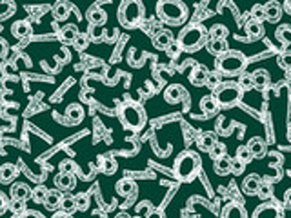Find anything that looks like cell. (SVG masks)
Segmentation results:
<instances>
[{"mask_svg":"<svg viewBox=\"0 0 291 218\" xmlns=\"http://www.w3.org/2000/svg\"><path fill=\"white\" fill-rule=\"evenodd\" d=\"M178 46L182 47V51L195 53L200 47L208 44V30L200 24H190L184 30L178 33Z\"/></svg>","mask_w":291,"mask_h":218,"instance_id":"1","label":"cell"},{"mask_svg":"<svg viewBox=\"0 0 291 218\" xmlns=\"http://www.w3.org/2000/svg\"><path fill=\"white\" fill-rule=\"evenodd\" d=\"M173 171H175V177L180 182H191V180H195V177L200 171V156L195 151H190V149L182 151L177 156V160H175Z\"/></svg>","mask_w":291,"mask_h":218,"instance_id":"2","label":"cell"},{"mask_svg":"<svg viewBox=\"0 0 291 218\" xmlns=\"http://www.w3.org/2000/svg\"><path fill=\"white\" fill-rule=\"evenodd\" d=\"M157 17L169 26H180L188 20V7L178 0H161L157 4Z\"/></svg>","mask_w":291,"mask_h":218,"instance_id":"3","label":"cell"},{"mask_svg":"<svg viewBox=\"0 0 291 218\" xmlns=\"http://www.w3.org/2000/svg\"><path fill=\"white\" fill-rule=\"evenodd\" d=\"M248 65V60L240 51H227L222 57L215 60V67H217V73L219 75H226V77H237V75H242L244 69Z\"/></svg>","mask_w":291,"mask_h":218,"instance_id":"4","label":"cell"},{"mask_svg":"<svg viewBox=\"0 0 291 218\" xmlns=\"http://www.w3.org/2000/svg\"><path fill=\"white\" fill-rule=\"evenodd\" d=\"M119 24L126 30H133L144 18V4L138 0H124L119 6Z\"/></svg>","mask_w":291,"mask_h":218,"instance_id":"5","label":"cell"},{"mask_svg":"<svg viewBox=\"0 0 291 218\" xmlns=\"http://www.w3.org/2000/svg\"><path fill=\"white\" fill-rule=\"evenodd\" d=\"M120 120L131 131H140L146 125V111L137 102H126L120 107Z\"/></svg>","mask_w":291,"mask_h":218,"instance_id":"6","label":"cell"},{"mask_svg":"<svg viewBox=\"0 0 291 218\" xmlns=\"http://www.w3.org/2000/svg\"><path fill=\"white\" fill-rule=\"evenodd\" d=\"M242 89L237 82H222L219 84V88L213 89L215 100L219 102V106L222 107H231L240 102L242 98Z\"/></svg>","mask_w":291,"mask_h":218,"instance_id":"7","label":"cell"},{"mask_svg":"<svg viewBox=\"0 0 291 218\" xmlns=\"http://www.w3.org/2000/svg\"><path fill=\"white\" fill-rule=\"evenodd\" d=\"M253 218H282V207L277 202H264L253 211Z\"/></svg>","mask_w":291,"mask_h":218,"instance_id":"8","label":"cell"},{"mask_svg":"<svg viewBox=\"0 0 291 218\" xmlns=\"http://www.w3.org/2000/svg\"><path fill=\"white\" fill-rule=\"evenodd\" d=\"M55 187L59 191H71L77 186V178L73 173H62L60 171L59 175H55Z\"/></svg>","mask_w":291,"mask_h":218,"instance_id":"9","label":"cell"},{"mask_svg":"<svg viewBox=\"0 0 291 218\" xmlns=\"http://www.w3.org/2000/svg\"><path fill=\"white\" fill-rule=\"evenodd\" d=\"M31 193H33V189L24 182H17L13 184L11 189H9V195H11V200H22V202H28L31 198Z\"/></svg>","mask_w":291,"mask_h":218,"instance_id":"10","label":"cell"},{"mask_svg":"<svg viewBox=\"0 0 291 218\" xmlns=\"http://www.w3.org/2000/svg\"><path fill=\"white\" fill-rule=\"evenodd\" d=\"M184 96H186V91L180 84H171V86H167L166 91H164V100H166L167 104H178Z\"/></svg>","mask_w":291,"mask_h":218,"instance_id":"11","label":"cell"},{"mask_svg":"<svg viewBox=\"0 0 291 218\" xmlns=\"http://www.w3.org/2000/svg\"><path fill=\"white\" fill-rule=\"evenodd\" d=\"M209 69L206 65H195V69L190 73V82L196 88H202L206 86V80H208Z\"/></svg>","mask_w":291,"mask_h":218,"instance_id":"12","label":"cell"},{"mask_svg":"<svg viewBox=\"0 0 291 218\" xmlns=\"http://www.w3.org/2000/svg\"><path fill=\"white\" fill-rule=\"evenodd\" d=\"M153 44L157 49H162V51H166L167 47L173 44V35L169 30H159L155 33L153 36Z\"/></svg>","mask_w":291,"mask_h":218,"instance_id":"13","label":"cell"},{"mask_svg":"<svg viewBox=\"0 0 291 218\" xmlns=\"http://www.w3.org/2000/svg\"><path fill=\"white\" fill-rule=\"evenodd\" d=\"M260 186H262V182H260V178H259V175H248L242 182V191L248 196H255V195H259Z\"/></svg>","mask_w":291,"mask_h":218,"instance_id":"14","label":"cell"},{"mask_svg":"<svg viewBox=\"0 0 291 218\" xmlns=\"http://www.w3.org/2000/svg\"><path fill=\"white\" fill-rule=\"evenodd\" d=\"M264 18H266L267 22L271 24H277L282 18V6H280L279 2H269L264 6Z\"/></svg>","mask_w":291,"mask_h":218,"instance_id":"15","label":"cell"},{"mask_svg":"<svg viewBox=\"0 0 291 218\" xmlns=\"http://www.w3.org/2000/svg\"><path fill=\"white\" fill-rule=\"evenodd\" d=\"M65 120L69 124H80L84 120V107L80 104H69L67 109H65Z\"/></svg>","mask_w":291,"mask_h":218,"instance_id":"16","label":"cell"},{"mask_svg":"<svg viewBox=\"0 0 291 218\" xmlns=\"http://www.w3.org/2000/svg\"><path fill=\"white\" fill-rule=\"evenodd\" d=\"M88 20H89L91 26H98V28H102V26L107 22V13L104 11L102 7L93 6L88 11Z\"/></svg>","mask_w":291,"mask_h":218,"instance_id":"17","label":"cell"},{"mask_svg":"<svg viewBox=\"0 0 291 218\" xmlns=\"http://www.w3.org/2000/svg\"><path fill=\"white\" fill-rule=\"evenodd\" d=\"M59 36L64 44H73L78 36L77 26H75V24H65V26H62V28L59 30Z\"/></svg>","mask_w":291,"mask_h":218,"instance_id":"18","label":"cell"},{"mask_svg":"<svg viewBox=\"0 0 291 218\" xmlns=\"http://www.w3.org/2000/svg\"><path fill=\"white\" fill-rule=\"evenodd\" d=\"M248 148H250L251 155H253V158H260V156H264V155L267 153L266 142L262 140L260 136H253V138L248 142Z\"/></svg>","mask_w":291,"mask_h":218,"instance_id":"19","label":"cell"},{"mask_svg":"<svg viewBox=\"0 0 291 218\" xmlns=\"http://www.w3.org/2000/svg\"><path fill=\"white\" fill-rule=\"evenodd\" d=\"M222 218H248V213L238 202H231L224 207L222 211Z\"/></svg>","mask_w":291,"mask_h":218,"instance_id":"20","label":"cell"},{"mask_svg":"<svg viewBox=\"0 0 291 218\" xmlns=\"http://www.w3.org/2000/svg\"><path fill=\"white\" fill-rule=\"evenodd\" d=\"M246 35L250 36L251 40H257V38L264 36V26H262L260 20H255V18H251L250 22L246 24Z\"/></svg>","mask_w":291,"mask_h":218,"instance_id":"21","label":"cell"},{"mask_svg":"<svg viewBox=\"0 0 291 218\" xmlns=\"http://www.w3.org/2000/svg\"><path fill=\"white\" fill-rule=\"evenodd\" d=\"M231 160L233 158H229L227 155H224V156L213 160L215 173H217V175H222V177H224V175H229V173H231Z\"/></svg>","mask_w":291,"mask_h":218,"instance_id":"22","label":"cell"},{"mask_svg":"<svg viewBox=\"0 0 291 218\" xmlns=\"http://www.w3.org/2000/svg\"><path fill=\"white\" fill-rule=\"evenodd\" d=\"M206 47H208L209 53L215 55L217 59H219V57H222L224 53H227V51H229V46H227V42H226V40H211V38H209L208 44H206Z\"/></svg>","mask_w":291,"mask_h":218,"instance_id":"23","label":"cell"},{"mask_svg":"<svg viewBox=\"0 0 291 218\" xmlns=\"http://www.w3.org/2000/svg\"><path fill=\"white\" fill-rule=\"evenodd\" d=\"M11 33L15 38H18V40H22V38H26V36H30V33H31L30 22H26V20H18V22H15L11 26Z\"/></svg>","mask_w":291,"mask_h":218,"instance_id":"24","label":"cell"},{"mask_svg":"<svg viewBox=\"0 0 291 218\" xmlns=\"http://www.w3.org/2000/svg\"><path fill=\"white\" fill-rule=\"evenodd\" d=\"M217 144V140H215V136L211 135V133H200V135L196 136V146H198V149H202V151H206V153H209L211 149H213V146Z\"/></svg>","mask_w":291,"mask_h":218,"instance_id":"25","label":"cell"},{"mask_svg":"<svg viewBox=\"0 0 291 218\" xmlns=\"http://www.w3.org/2000/svg\"><path fill=\"white\" fill-rule=\"evenodd\" d=\"M71 15V6L67 4V2H57L53 6V17L55 20H59V22H64L67 20V17Z\"/></svg>","mask_w":291,"mask_h":218,"instance_id":"26","label":"cell"},{"mask_svg":"<svg viewBox=\"0 0 291 218\" xmlns=\"http://www.w3.org/2000/svg\"><path fill=\"white\" fill-rule=\"evenodd\" d=\"M60 204H62V193H60V191H51V189H49L48 198H46V202H44L46 209H49V211H57V209H60Z\"/></svg>","mask_w":291,"mask_h":218,"instance_id":"27","label":"cell"},{"mask_svg":"<svg viewBox=\"0 0 291 218\" xmlns=\"http://www.w3.org/2000/svg\"><path fill=\"white\" fill-rule=\"evenodd\" d=\"M18 175L17 167L13 164H4L0 167V182L2 184H9L15 180V177Z\"/></svg>","mask_w":291,"mask_h":218,"instance_id":"28","label":"cell"},{"mask_svg":"<svg viewBox=\"0 0 291 218\" xmlns=\"http://www.w3.org/2000/svg\"><path fill=\"white\" fill-rule=\"evenodd\" d=\"M200 107H202L204 113H208V115H211V113H217L219 111V102L215 100L213 94H206V96H202V100H200Z\"/></svg>","mask_w":291,"mask_h":218,"instance_id":"29","label":"cell"},{"mask_svg":"<svg viewBox=\"0 0 291 218\" xmlns=\"http://www.w3.org/2000/svg\"><path fill=\"white\" fill-rule=\"evenodd\" d=\"M117 191H119L120 195H135V191H137V184L133 182V180H129V178H124V180H120L119 184H117Z\"/></svg>","mask_w":291,"mask_h":218,"instance_id":"30","label":"cell"},{"mask_svg":"<svg viewBox=\"0 0 291 218\" xmlns=\"http://www.w3.org/2000/svg\"><path fill=\"white\" fill-rule=\"evenodd\" d=\"M253 75V82H255V88L262 89L266 88L267 84H269V73L266 69H257L251 73Z\"/></svg>","mask_w":291,"mask_h":218,"instance_id":"31","label":"cell"},{"mask_svg":"<svg viewBox=\"0 0 291 218\" xmlns=\"http://www.w3.org/2000/svg\"><path fill=\"white\" fill-rule=\"evenodd\" d=\"M208 33H209V38H211V40H226L227 28L226 26H222V24H215L213 28H209L208 30Z\"/></svg>","mask_w":291,"mask_h":218,"instance_id":"32","label":"cell"},{"mask_svg":"<svg viewBox=\"0 0 291 218\" xmlns=\"http://www.w3.org/2000/svg\"><path fill=\"white\" fill-rule=\"evenodd\" d=\"M48 193H49V189L46 187V186H36V187L33 189V193H31V200L35 202V204H44L46 198H48Z\"/></svg>","mask_w":291,"mask_h":218,"instance_id":"33","label":"cell"},{"mask_svg":"<svg viewBox=\"0 0 291 218\" xmlns=\"http://www.w3.org/2000/svg\"><path fill=\"white\" fill-rule=\"evenodd\" d=\"M60 209L67 215H71L73 211H77V200L75 196L71 195H62V204H60Z\"/></svg>","mask_w":291,"mask_h":218,"instance_id":"34","label":"cell"},{"mask_svg":"<svg viewBox=\"0 0 291 218\" xmlns=\"http://www.w3.org/2000/svg\"><path fill=\"white\" fill-rule=\"evenodd\" d=\"M238 86L242 91H250V89H255V82H253V75L251 73H242L240 78H238Z\"/></svg>","mask_w":291,"mask_h":218,"instance_id":"35","label":"cell"},{"mask_svg":"<svg viewBox=\"0 0 291 218\" xmlns=\"http://www.w3.org/2000/svg\"><path fill=\"white\" fill-rule=\"evenodd\" d=\"M7 209H9L13 215H17V217H20L22 213L28 211L26 202H22V200H9V204H7Z\"/></svg>","mask_w":291,"mask_h":218,"instance_id":"36","label":"cell"},{"mask_svg":"<svg viewBox=\"0 0 291 218\" xmlns=\"http://www.w3.org/2000/svg\"><path fill=\"white\" fill-rule=\"evenodd\" d=\"M89 40L93 42H100L104 36H106V30H102V28H98V26H89Z\"/></svg>","mask_w":291,"mask_h":218,"instance_id":"37","label":"cell"},{"mask_svg":"<svg viewBox=\"0 0 291 218\" xmlns=\"http://www.w3.org/2000/svg\"><path fill=\"white\" fill-rule=\"evenodd\" d=\"M237 158L242 160L244 164H250V162H253V155H251L250 148H248V146H240V148L237 149Z\"/></svg>","mask_w":291,"mask_h":218,"instance_id":"38","label":"cell"},{"mask_svg":"<svg viewBox=\"0 0 291 218\" xmlns=\"http://www.w3.org/2000/svg\"><path fill=\"white\" fill-rule=\"evenodd\" d=\"M88 46H89V36L82 35V33H78L77 40L73 42V47H75L77 51H84V49H86Z\"/></svg>","mask_w":291,"mask_h":218,"instance_id":"39","label":"cell"},{"mask_svg":"<svg viewBox=\"0 0 291 218\" xmlns=\"http://www.w3.org/2000/svg\"><path fill=\"white\" fill-rule=\"evenodd\" d=\"M102 171L106 173V175H113V173L117 171V160H113V158L102 160Z\"/></svg>","mask_w":291,"mask_h":218,"instance_id":"40","label":"cell"},{"mask_svg":"<svg viewBox=\"0 0 291 218\" xmlns=\"http://www.w3.org/2000/svg\"><path fill=\"white\" fill-rule=\"evenodd\" d=\"M209 155H211V158H213V160L220 158V156H224V155H226V146H224L222 142H217V144L213 146V149L209 151Z\"/></svg>","mask_w":291,"mask_h":218,"instance_id":"41","label":"cell"},{"mask_svg":"<svg viewBox=\"0 0 291 218\" xmlns=\"http://www.w3.org/2000/svg\"><path fill=\"white\" fill-rule=\"evenodd\" d=\"M219 84H222V80H220V75L215 71V73H211L209 71V75H208V80H206V86L211 89H217L219 88Z\"/></svg>","mask_w":291,"mask_h":218,"instance_id":"42","label":"cell"},{"mask_svg":"<svg viewBox=\"0 0 291 218\" xmlns=\"http://www.w3.org/2000/svg\"><path fill=\"white\" fill-rule=\"evenodd\" d=\"M279 65L282 69H290L291 67V51H286L279 57Z\"/></svg>","mask_w":291,"mask_h":218,"instance_id":"43","label":"cell"},{"mask_svg":"<svg viewBox=\"0 0 291 218\" xmlns=\"http://www.w3.org/2000/svg\"><path fill=\"white\" fill-rule=\"evenodd\" d=\"M244 169H246V164H244L242 160H238V158L231 160V173L233 175H242Z\"/></svg>","mask_w":291,"mask_h":218,"instance_id":"44","label":"cell"},{"mask_svg":"<svg viewBox=\"0 0 291 218\" xmlns=\"http://www.w3.org/2000/svg\"><path fill=\"white\" fill-rule=\"evenodd\" d=\"M75 200H77V209L78 211H86L89 206V200H88V195H77L75 196Z\"/></svg>","mask_w":291,"mask_h":218,"instance_id":"45","label":"cell"},{"mask_svg":"<svg viewBox=\"0 0 291 218\" xmlns=\"http://www.w3.org/2000/svg\"><path fill=\"white\" fill-rule=\"evenodd\" d=\"M166 53L169 55V57H171V59H177L178 55L182 53V47L178 46V42L177 40H173V44L169 47H167L166 49Z\"/></svg>","mask_w":291,"mask_h":218,"instance_id":"46","label":"cell"},{"mask_svg":"<svg viewBox=\"0 0 291 218\" xmlns=\"http://www.w3.org/2000/svg\"><path fill=\"white\" fill-rule=\"evenodd\" d=\"M259 196H260L262 200H266V198H269V196H271V187H269L267 184H262L260 189H259Z\"/></svg>","mask_w":291,"mask_h":218,"instance_id":"47","label":"cell"},{"mask_svg":"<svg viewBox=\"0 0 291 218\" xmlns=\"http://www.w3.org/2000/svg\"><path fill=\"white\" fill-rule=\"evenodd\" d=\"M20 218H46V217L40 211H36V209H28L26 213L20 215Z\"/></svg>","mask_w":291,"mask_h":218,"instance_id":"48","label":"cell"},{"mask_svg":"<svg viewBox=\"0 0 291 218\" xmlns=\"http://www.w3.org/2000/svg\"><path fill=\"white\" fill-rule=\"evenodd\" d=\"M60 171H62V173H73V171H75V165H73V162L65 160V162H62V164H60Z\"/></svg>","mask_w":291,"mask_h":218,"instance_id":"49","label":"cell"},{"mask_svg":"<svg viewBox=\"0 0 291 218\" xmlns=\"http://www.w3.org/2000/svg\"><path fill=\"white\" fill-rule=\"evenodd\" d=\"M7 204H9V202H7V198L2 195V193H0V215H2V213L7 209Z\"/></svg>","mask_w":291,"mask_h":218,"instance_id":"50","label":"cell"},{"mask_svg":"<svg viewBox=\"0 0 291 218\" xmlns=\"http://www.w3.org/2000/svg\"><path fill=\"white\" fill-rule=\"evenodd\" d=\"M284 204H286V207H290L291 209V187L284 193Z\"/></svg>","mask_w":291,"mask_h":218,"instance_id":"51","label":"cell"},{"mask_svg":"<svg viewBox=\"0 0 291 218\" xmlns=\"http://www.w3.org/2000/svg\"><path fill=\"white\" fill-rule=\"evenodd\" d=\"M53 218H73L71 215H67V213H64V211H57L53 215Z\"/></svg>","mask_w":291,"mask_h":218,"instance_id":"52","label":"cell"},{"mask_svg":"<svg viewBox=\"0 0 291 218\" xmlns=\"http://www.w3.org/2000/svg\"><path fill=\"white\" fill-rule=\"evenodd\" d=\"M284 9L291 15V0H288V2H286V4H284Z\"/></svg>","mask_w":291,"mask_h":218,"instance_id":"53","label":"cell"},{"mask_svg":"<svg viewBox=\"0 0 291 218\" xmlns=\"http://www.w3.org/2000/svg\"><path fill=\"white\" fill-rule=\"evenodd\" d=\"M113 36H115V30L106 31V38H113Z\"/></svg>","mask_w":291,"mask_h":218,"instance_id":"54","label":"cell"},{"mask_svg":"<svg viewBox=\"0 0 291 218\" xmlns=\"http://www.w3.org/2000/svg\"><path fill=\"white\" fill-rule=\"evenodd\" d=\"M115 218H131V217H129V215H126V213H119V215H117Z\"/></svg>","mask_w":291,"mask_h":218,"instance_id":"55","label":"cell"},{"mask_svg":"<svg viewBox=\"0 0 291 218\" xmlns=\"http://www.w3.org/2000/svg\"><path fill=\"white\" fill-rule=\"evenodd\" d=\"M286 77H288V80H291V67L290 69H286Z\"/></svg>","mask_w":291,"mask_h":218,"instance_id":"56","label":"cell"},{"mask_svg":"<svg viewBox=\"0 0 291 218\" xmlns=\"http://www.w3.org/2000/svg\"><path fill=\"white\" fill-rule=\"evenodd\" d=\"M288 138H290V142H291V129L288 131Z\"/></svg>","mask_w":291,"mask_h":218,"instance_id":"57","label":"cell"},{"mask_svg":"<svg viewBox=\"0 0 291 218\" xmlns=\"http://www.w3.org/2000/svg\"><path fill=\"white\" fill-rule=\"evenodd\" d=\"M133 218H142V217H133Z\"/></svg>","mask_w":291,"mask_h":218,"instance_id":"58","label":"cell"}]
</instances>
